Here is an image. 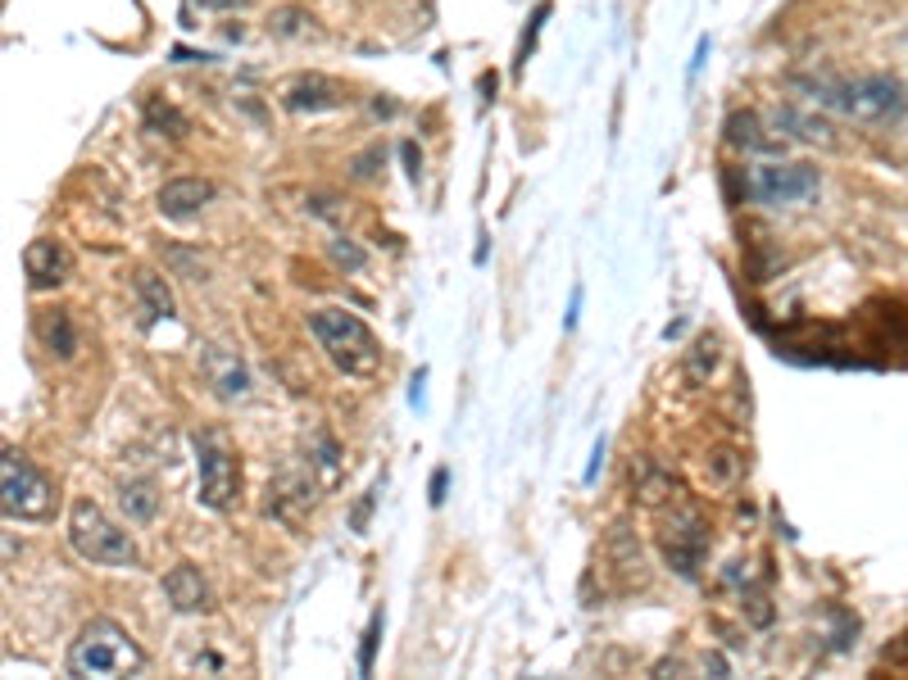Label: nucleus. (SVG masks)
<instances>
[{
    "label": "nucleus",
    "mask_w": 908,
    "mask_h": 680,
    "mask_svg": "<svg viewBox=\"0 0 908 680\" xmlns=\"http://www.w3.org/2000/svg\"><path fill=\"white\" fill-rule=\"evenodd\" d=\"M310 331L318 340V350L331 359V367L346 377H373L382 363V345L369 331V323L346 314V308H314Z\"/></svg>",
    "instance_id": "f257e3e1"
},
{
    "label": "nucleus",
    "mask_w": 908,
    "mask_h": 680,
    "mask_svg": "<svg viewBox=\"0 0 908 680\" xmlns=\"http://www.w3.org/2000/svg\"><path fill=\"white\" fill-rule=\"evenodd\" d=\"M124 671H145L141 644L109 617L86 622L69 648V676H124Z\"/></svg>",
    "instance_id": "f03ea898"
},
{
    "label": "nucleus",
    "mask_w": 908,
    "mask_h": 680,
    "mask_svg": "<svg viewBox=\"0 0 908 680\" xmlns=\"http://www.w3.org/2000/svg\"><path fill=\"white\" fill-rule=\"evenodd\" d=\"M69 544L82 563L96 567H137V544L128 531H118L114 521L101 513V504L78 500L69 508Z\"/></svg>",
    "instance_id": "7ed1b4c3"
},
{
    "label": "nucleus",
    "mask_w": 908,
    "mask_h": 680,
    "mask_svg": "<svg viewBox=\"0 0 908 680\" xmlns=\"http://www.w3.org/2000/svg\"><path fill=\"white\" fill-rule=\"evenodd\" d=\"M0 504H5L10 521H46L55 513V485L14 445L0 458Z\"/></svg>",
    "instance_id": "20e7f679"
},
{
    "label": "nucleus",
    "mask_w": 908,
    "mask_h": 680,
    "mask_svg": "<svg viewBox=\"0 0 908 680\" xmlns=\"http://www.w3.org/2000/svg\"><path fill=\"white\" fill-rule=\"evenodd\" d=\"M196 500L205 508H214V513H228L236 504V494H241V462L228 445L223 431H196Z\"/></svg>",
    "instance_id": "39448f33"
},
{
    "label": "nucleus",
    "mask_w": 908,
    "mask_h": 680,
    "mask_svg": "<svg viewBox=\"0 0 908 680\" xmlns=\"http://www.w3.org/2000/svg\"><path fill=\"white\" fill-rule=\"evenodd\" d=\"M817 187H823V177H817L813 164H781V160L749 168V181H745V191L768 209H800L817 196Z\"/></svg>",
    "instance_id": "423d86ee"
},
{
    "label": "nucleus",
    "mask_w": 908,
    "mask_h": 680,
    "mask_svg": "<svg viewBox=\"0 0 908 680\" xmlns=\"http://www.w3.org/2000/svg\"><path fill=\"white\" fill-rule=\"evenodd\" d=\"M709 544H713V536H709L705 517L695 513V508H677L673 521L663 527V559H668V567H673L682 581H695V576H700V563H705Z\"/></svg>",
    "instance_id": "0eeeda50"
},
{
    "label": "nucleus",
    "mask_w": 908,
    "mask_h": 680,
    "mask_svg": "<svg viewBox=\"0 0 908 680\" xmlns=\"http://www.w3.org/2000/svg\"><path fill=\"white\" fill-rule=\"evenodd\" d=\"M908 109V86L895 73H863L850 82V118L863 122H890Z\"/></svg>",
    "instance_id": "6e6552de"
},
{
    "label": "nucleus",
    "mask_w": 908,
    "mask_h": 680,
    "mask_svg": "<svg viewBox=\"0 0 908 680\" xmlns=\"http://www.w3.org/2000/svg\"><path fill=\"white\" fill-rule=\"evenodd\" d=\"M200 377L209 382V390H214L223 405H236V399L251 395L246 363H241L232 350H223V345H200Z\"/></svg>",
    "instance_id": "1a4fd4ad"
},
{
    "label": "nucleus",
    "mask_w": 908,
    "mask_h": 680,
    "mask_svg": "<svg viewBox=\"0 0 908 680\" xmlns=\"http://www.w3.org/2000/svg\"><path fill=\"white\" fill-rule=\"evenodd\" d=\"M23 272H27V286L33 291H55V286H65L69 277H73V255H69V245H59L50 236L33 241L23 250Z\"/></svg>",
    "instance_id": "9d476101"
},
{
    "label": "nucleus",
    "mask_w": 908,
    "mask_h": 680,
    "mask_svg": "<svg viewBox=\"0 0 908 680\" xmlns=\"http://www.w3.org/2000/svg\"><path fill=\"white\" fill-rule=\"evenodd\" d=\"M350 96H346V86L337 78H327V73H305V78H295L287 86V96L282 105L291 114H327V109H341Z\"/></svg>",
    "instance_id": "9b49d317"
},
{
    "label": "nucleus",
    "mask_w": 908,
    "mask_h": 680,
    "mask_svg": "<svg viewBox=\"0 0 908 680\" xmlns=\"http://www.w3.org/2000/svg\"><path fill=\"white\" fill-rule=\"evenodd\" d=\"M209 200H214V181H205V177H173V181H164L160 196H155L160 213H164V219H173V223L196 219Z\"/></svg>",
    "instance_id": "f8f14e48"
},
{
    "label": "nucleus",
    "mask_w": 908,
    "mask_h": 680,
    "mask_svg": "<svg viewBox=\"0 0 908 680\" xmlns=\"http://www.w3.org/2000/svg\"><path fill=\"white\" fill-rule=\"evenodd\" d=\"M164 599L173 603V612H209L214 595H209V581L200 576L196 563H177L164 572Z\"/></svg>",
    "instance_id": "ddd939ff"
},
{
    "label": "nucleus",
    "mask_w": 908,
    "mask_h": 680,
    "mask_svg": "<svg viewBox=\"0 0 908 680\" xmlns=\"http://www.w3.org/2000/svg\"><path fill=\"white\" fill-rule=\"evenodd\" d=\"M37 336H42V345L55 354V359H73L78 345H82V336H78V323L69 308H46V314L37 318Z\"/></svg>",
    "instance_id": "4468645a"
},
{
    "label": "nucleus",
    "mask_w": 908,
    "mask_h": 680,
    "mask_svg": "<svg viewBox=\"0 0 908 680\" xmlns=\"http://www.w3.org/2000/svg\"><path fill=\"white\" fill-rule=\"evenodd\" d=\"M772 128L785 132V137H795V141H808V145H836V132H831V122L827 118H813V114H800L795 105H781L772 114Z\"/></svg>",
    "instance_id": "2eb2a0df"
},
{
    "label": "nucleus",
    "mask_w": 908,
    "mask_h": 680,
    "mask_svg": "<svg viewBox=\"0 0 908 680\" xmlns=\"http://www.w3.org/2000/svg\"><path fill=\"white\" fill-rule=\"evenodd\" d=\"M726 145H736V150H768V154L785 150V141H777V137L764 132V118L754 114V109H736L732 118H726Z\"/></svg>",
    "instance_id": "dca6fc26"
},
{
    "label": "nucleus",
    "mask_w": 908,
    "mask_h": 680,
    "mask_svg": "<svg viewBox=\"0 0 908 680\" xmlns=\"http://www.w3.org/2000/svg\"><path fill=\"white\" fill-rule=\"evenodd\" d=\"M132 291H137V300H141V318H145V323H168V318H173V291H168V282H164L160 272L141 268V272L132 277Z\"/></svg>",
    "instance_id": "f3484780"
},
{
    "label": "nucleus",
    "mask_w": 908,
    "mask_h": 680,
    "mask_svg": "<svg viewBox=\"0 0 908 680\" xmlns=\"http://www.w3.org/2000/svg\"><path fill=\"white\" fill-rule=\"evenodd\" d=\"M631 485H636V500L641 504H663V500H673V477L659 468L654 458H636L631 462Z\"/></svg>",
    "instance_id": "a211bd4d"
},
{
    "label": "nucleus",
    "mask_w": 908,
    "mask_h": 680,
    "mask_svg": "<svg viewBox=\"0 0 908 680\" xmlns=\"http://www.w3.org/2000/svg\"><path fill=\"white\" fill-rule=\"evenodd\" d=\"M145 132H155V137H168V141H182L191 132V122H187V114H182L177 105H168V101H160V96H150L145 101Z\"/></svg>",
    "instance_id": "6ab92c4d"
},
{
    "label": "nucleus",
    "mask_w": 908,
    "mask_h": 680,
    "mask_svg": "<svg viewBox=\"0 0 908 680\" xmlns=\"http://www.w3.org/2000/svg\"><path fill=\"white\" fill-rule=\"evenodd\" d=\"M118 504H124L128 521H137V527H145V521H155L160 513V494L150 481H124L118 485Z\"/></svg>",
    "instance_id": "aec40b11"
},
{
    "label": "nucleus",
    "mask_w": 908,
    "mask_h": 680,
    "mask_svg": "<svg viewBox=\"0 0 908 680\" xmlns=\"http://www.w3.org/2000/svg\"><path fill=\"white\" fill-rule=\"evenodd\" d=\"M609 553H614V572H622V585H641L645 581V559H641V544L627 536V527H614L609 536Z\"/></svg>",
    "instance_id": "412c9836"
},
{
    "label": "nucleus",
    "mask_w": 908,
    "mask_h": 680,
    "mask_svg": "<svg viewBox=\"0 0 908 680\" xmlns=\"http://www.w3.org/2000/svg\"><path fill=\"white\" fill-rule=\"evenodd\" d=\"M310 10H300V5H282V10H272L268 14V33L272 37H282V42H291V37H305L310 33Z\"/></svg>",
    "instance_id": "4be33fe9"
},
{
    "label": "nucleus",
    "mask_w": 908,
    "mask_h": 680,
    "mask_svg": "<svg viewBox=\"0 0 908 680\" xmlns=\"http://www.w3.org/2000/svg\"><path fill=\"white\" fill-rule=\"evenodd\" d=\"M713 363H718V340L713 336H705V340H695L690 345V354H686V377L700 386L709 373H713Z\"/></svg>",
    "instance_id": "5701e85b"
},
{
    "label": "nucleus",
    "mask_w": 908,
    "mask_h": 680,
    "mask_svg": "<svg viewBox=\"0 0 908 680\" xmlns=\"http://www.w3.org/2000/svg\"><path fill=\"white\" fill-rule=\"evenodd\" d=\"M327 255H331V263H337V268H346V272H359L363 263H369V255H363L359 245H354V241H346V236H337V241H331V245H327Z\"/></svg>",
    "instance_id": "b1692460"
},
{
    "label": "nucleus",
    "mask_w": 908,
    "mask_h": 680,
    "mask_svg": "<svg viewBox=\"0 0 908 680\" xmlns=\"http://www.w3.org/2000/svg\"><path fill=\"white\" fill-rule=\"evenodd\" d=\"M377 640H382V612H373V617H369V631H363V644H359V676H369V671H373Z\"/></svg>",
    "instance_id": "393cba45"
},
{
    "label": "nucleus",
    "mask_w": 908,
    "mask_h": 680,
    "mask_svg": "<svg viewBox=\"0 0 908 680\" xmlns=\"http://www.w3.org/2000/svg\"><path fill=\"white\" fill-rule=\"evenodd\" d=\"M709 472H713V481H718V485H732V481H736V472H741V458H736L732 449H718V454L709 458Z\"/></svg>",
    "instance_id": "a878e982"
},
{
    "label": "nucleus",
    "mask_w": 908,
    "mask_h": 680,
    "mask_svg": "<svg viewBox=\"0 0 908 680\" xmlns=\"http://www.w3.org/2000/svg\"><path fill=\"white\" fill-rule=\"evenodd\" d=\"M550 19V0H540V5L532 10V23H527V33H523V46H519V69L527 65V55L536 50V33H540V23Z\"/></svg>",
    "instance_id": "bb28decb"
},
{
    "label": "nucleus",
    "mask_w": 908,
    "mask_h": 680,
    "mask_svg": "<svg viewBox=\"0 0 908 680\" xmlns=\"http://www.w3.org/2000/svg\"><path fill=\"white\" fill-rule=\"evenodd\" d=\"M377 164H382V145H369V150H363L359 160L350 164V177H354V181H373V177H377Z\"/></svg>",
    "instance_id": "cd10ccee"
},
{
    "label": "nucleus",
    "mask_w": 908,
    "mask_h": 680,
    "mask_svg": "<svg viewBox=\"0 0 908 680\" xmlns=\"http://www.w3.org/2000/svg\"><path fill=\"white\" fill-rule=\"evenodd\" d=\"M310 462H318V468H323V481L327 485L337 481V445H331L327 436H318V458H310Z\"/></svg>",
    "instance_id": "c85d7f7f"
},
{
    "label": "nucleus",
    "mask_w": 908,
    "mask_h": 680,
    "mask_svg": "<svg viewBox=\"0 0 908 680\" xmlns=\"http://www.w3.org/2000/svg\"><path fill=\"white\" fill-rule=\"evenodd\" d=\"M400 154H405V168H409V181H418V177H422V154H418V145H414V141H405V145H400Z\"/></svg>",
    "instance_id": "c756f323"
},
{
    "label": "nucleus",
    "mask_w": 908,
    "mask_h": 680,
    "mask_svg": "<svg viewBox=\"0 0 908 680\" xmlns=\"http://www.w3.org/2000/svg\"><path fill=\"white\" fill-rule=\"evenodd\" d=\"M445 481H450V472L436 468V472H432V504H445Z\"/></svg>",
    "instance_id": "7c9ffc66"
},
{
    "label": "nucleus",
    "mask_w": 908,
    "mask_h": 680,
    "mask_svg": "<svg viewBox=\"0 0 908 680\" xmlns=\"http://www.w3.org/2000/svg\"><path fill=\"white\" fill-rule=\"evenodd\" d=\"M599 462H604V441H599V445H595V454H591V468H586V485H591V481L599 477Z\"/></svg>",
    "instance_id": "2f4dec72"
},
{
    "label": "nucleus",
    "mask_w": 908,
    "mask_h": 680,
    "mask_svg": "<svg viewBox=\"0 0 908 680\" xmlns=\"http://www.w3.org/2000/svg\"><path fill=\"white\" fill-rule=\"evenodd\" d=\"M246 0H200V10H241Z\"/></svg>",
    "instance_id": "473e14b6"
},
{
    "label": "nucleus",
    "mask_w": 908,
    "mask_h": 680,
    "mask_svg": "<svg viewBox=\"0 0 908 680\" xmlns=\"http://www.w3.org/2000/svg\"><path fill=\"white\" fill-rule=\"evenodd\" d=\"M481 101H496V73L481 78Z\"/></svg>",
    "instance_id": "72a5a7b5"
}]
</instances>
